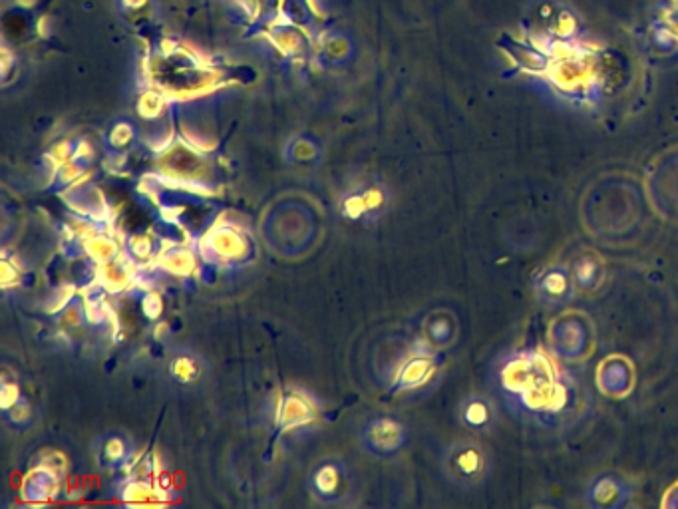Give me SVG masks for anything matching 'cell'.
<instances>
[{
	"label": "cell",
	"instance_id": "obj_2",
	"mask_svg": "<svg viewBox=\"0 0 678 509\" xmlns=\"http://www.w3.org/2000/svg\"><path fill=\"white\" fill-rule=\"evenodd\" d=\"M575 281L571 277V271L561 267H551L541 273L537 279V295L545 305H561L571 299Z\"/></svg>",
	"mask_w": 678,
	"mask_h": 509
},
{
	"label": "cell",
	"instance_id": "obj_1",
	"mask_svg": "<svg viewBox=\"0 0 678 509\" xmlns=\"http://www.w3.org/2000/svg\"><path fill=\"white\" fill-rule=\"evenodd\" d=\"M446 468L456 484L464 488H476L488 480L492 472V456L480 442L462 440L450 448L446 456Z\"/></svg>",
	"mask_w": 678,
	"mask_h": 509
},
{
	"label": "cell",
	"instance_id": "obj_5",
	"mask_svg": "<svg viewBox=\"0 0 678 509\" xmlns=\"http://www.w3.org/2000/svg\"><path fill=\"white\" fill-rule=\"evenodd\" d=\"M611 494L615 496H623V490H621V484L613 478H601L593 484V488L589 490V500L593 506H601V508H611V506H617V500L611 498Z\"/></svg>",
	"mask_w": 678,
	"mask_h": 509
},
{
	"label": "cell",
	"instance_id": "obj_4",
	"mask_svg": "<svg viewBox=\"0 0 678 509\" xmlns=\"http://www.w3.org/2000/svg\"><path fill=\"white\" fill-rule=\"evenodd\" d=\"M571 277L577 287L583 289H595L601 285L605 277V267L603 261L595 253H583L575 259L571 267Z\"/></svg>",
	"mask_w": 678,
	"mask_h": 509
},
{
	"label": "cell",
	"instance_id": "obj_3",
	"mask_svg": "<svg viewBox=\"0 0 678 509\" xmlns=\"http://www.w3.org/2000/svg\"><path fill=\"white\" fill-rule=\"evenodd\" d=\"M462 422L476 432H490L498 424V408L484 396L468 398L460 408Z\"/></svg>",
	"mask_w": 678,
	"mask_h": 509
}]
</instances>
